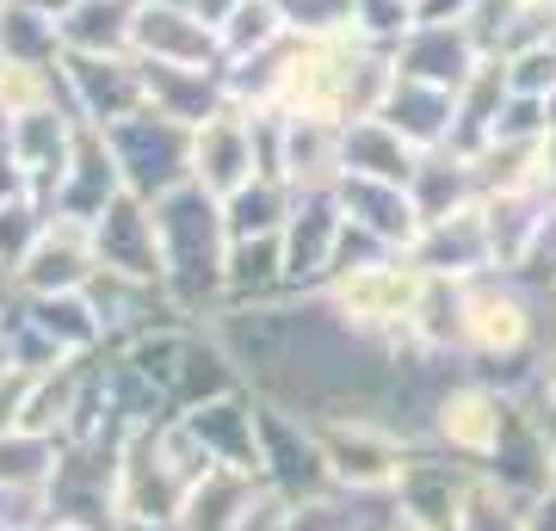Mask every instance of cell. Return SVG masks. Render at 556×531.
Listing matches in <instances>:
<instances>
[{
  "label": "cell",
  "instance_id": "obj_36",
  "mask_svg": "<svg viewBox=\"0 0 556 531\" xmlns=\"http://www.w3.org/2000/svg\"><path fill=\"white\" fill-rule=\"evenodd\" d=\"M0 20H7V0H0Z\"/></svg>",
  "mask_w": 556,
  "mask_h": 531
},
{
  "label": "cell",
  "instance_id": "obj_31",
  "mask_svg": "<svg viewBox=\"0 0 556 531\" xmlns=\"http://www.w3.org/2000/svg\"><path fill=\"white\" fill-rule=\"evenodd\" d=\"M13 142V112H7V99H0V149Z\"/></svg>",
  "mask_w": 556,
  "mask_h": 531
},
{
  "label": "cell",
  "instance_id": "obj_30",
  "mask_svg": "<svg viewBox=\"0 0 556 531\" xmlns=\"http://www.w3.org/2000/svg\"><path fill=\"white\" fill-rule=\"evenodd\" d=\"M20 7H38V13H50V20H62V13L75 7V0H20Z\"/></svg>",
  "mask_w": 556,
  "mask_h": 531
},
{
  "label": "cell",
  "instance_id": "obj_7",
  "mask_svg": "<svg viewBox=\"0 0 556 531\" xmlns=\"http://www.w3.org/2000/svg\"><path fill=\"white\" fill-rule=\"evenodd\" d=\"M470 494H477L470 464H457V457H408V470H402L396 494H390V513L415 531H457Z\"/></svg>",
  "mask_w": 556,
  "mask_h": 531
},
{
  "label": "cell",
  "instance_id": "obj_14",
  "mask_svg": "<svg viewBox=\"0 0 556 531\" xmlns=\"http://www.w3.org/2000/svg\"><path fill=\"white\" fill-rule=\"evenodd\" d=\"M427 278H482L495 273V254H489V229H482V204H464L452 217H433L420 229L415 254H408Z\"/></svg>",
  "mask_w": 556,
  "mask_h": 531
},
{
  "label": "cell",
  "instance_id": "obj_6",
  "mask_svg": "<svg viewBox=\"0 0 556 531\" xmlns=\"http://www.w3.org/2000/svg\"><path fill=\"white\" fill-rule=\"evenodd\" d=\"M260 130H254V112L223 99L217 112L204 124H192V179H199L211 198H229L241 192L248 179H260Z\"/></svg>",
  "mask_w": 556,
  "mask_h": 531
},
{
  "label": "cell",
  "instance_id": "obj_38",
  "mask_svg": "<svg viewBox=\"0 0 556 531\" xmlns=\"http://www.w3.org/2000/svg\"><path fill=\"white\" fill-rule=\"evenodd\" d=\"M353 531H358V526H353Z\"/></svg>",
  "mask_w": 556,
  "mask_h": 531
},
{
  "label": "cell",
  "instance_id": "obj_8",
  "mask_svg": "<svg viewBox=\"0 0 556 531\" xmlns=\"http://www.w3.org/2000/svg\"><path fill=\"white\" fill-rule=\"evenodd\" d=\"M62 87H68L75 118L100 124V130L137 118L142 105H149L142 56H62Z\"/></svg>",
  "mask_w": 556,
  "mask_h": 531
},
{
  "label": "cell",
  "instance_id": "obj_32",
  "mask_svg": "<svg viewBox=\"0 0 556 531\" xmlns=\"http://www.w3.org/2000/svg\"><path fill=\"white\" fill-rule=\"evenodd\" d=\"M544 118L556 124V87H551V93H544Z\"/></svg>",
  "mask_w": 556,
  "mask_h": 531
},
{
  "label": "cell",
  "instance_id": "obj_16",
  "mask_svg": "<svg viewBox=\"0 0 556 531\" xmlns=\"http://www.w3.org/2000/svg\"><path fill=\"white\" fill-rule=\"evenodd\" d=\"M477 62H482V50L470 43L464 25H415V31L396 43V75L433 80V87H452V93L470 80Z\"/></svg>",
  "mask_w": 556,
  "mask_h": 531
},
{
  "label": "cell",
  "instance_id": "obj_4",
  "mask_svg": "<svg viewBox=\"0 0 556 531\" xmlns=\"http://www.w3.org/2000/svg\"><path fill=\"white\" fill-rule=\"evenodd\" d=\"M112 149H118V167H124V186L137 198L155 204L161 192H174L192 179V124H174L161 118L155 105H142L137 118H124L105 130Z\"/></svg>",
  "mask_w": 556,
  "mask_h": 531
},
{
  "label": "cell",
  "instance_id": "obj_12",
  "mask_svg": "<svg viewBox=\"0 0 556 531\" xmlns=\"http://www.w3.org/2000/svg\"><path fill=\"white\" fill-rule=\"evenodd\" d=\"M179 420L199 433V445L211 452L217 470L266 476V464H260V402L254 395L223 390V395H211V402H199V408H186Z\"/></svg>",
  "mask_w": 556,
  "mask_h": 531
},
{
  "label": "cell",
  "instance_id": "obj_29",
  "mask_svg": "<svg viewBox=\"0 0 556 531\" xmlns=\"http://www.w3.org/2000/svg\"><path fill=\"white\" fill-rule=\"evenodd\" d=\"M538 186H544V198L556 204V124L538 137Z\"/></svg>",
  "mask_w": 556,
  "mask_h": 531
},
{
  "label": "cell",
  "instance_id": "obj_25",
  "mask_svg": "<svg viewBox=\"0 0 556 531\" xmlns=\"http://www.w3.org/2000/svg\"><path fill=\"white\" fill-rule=\"evenodd\" d=\"M43 229H50V204H43L38 192L31 198H7L0 204V273L13 278L31 260V248L43 241Z\"/></svg>",
  "mask_w": 556,
  "mask_h": 531
},
{
  "label": "cell",
  "instance_id": "obj_13",
  "mask_svg": "<svg viewBox=\"0 0 556 531\" xmlns=\"http://www.w3.org/2000/svg\"><path fill=\"white\" fill-rule=\"evenodd\" d=\"M130 56L174 62V68H223V43H217V25H204L192 7H142L137 0Z\"/></svg>",
  "mask_w": 556,
  "mask_h": 531
},
{
  "label": "cell",
  "instance_id": "obj_37",
  "mask_svg": "<svg viewBox=\"0 0 556 531\" xmlns=\"http://www.w3.org/2000/svg\"><path fill=\"white\" fill-rule=\"evenodd\" d=\"M415 7H420V0H415Z\"/></svg>",
  "mask_w": 556,
  "mask_h": 531
},
{
  "label": "cell",
  "instance_id": "obj_21",
  "mask_svg": "<svg viewBox=\"0 0 556 531\" xmlns=\"http://www.w3.org/2000/svg\"><path fill=\"white\" fill-rule=\"evenodd\" d=\"M56 25H62V56H130L137 0H75Z\"/></svg>",
  "mask_w": 556,
  "mask_h": 531
},
{
  "label": "cell",
  "instance_id": "obj_34",
  "mask_svg": "<svg viewBox=\"0 0 556 531\" xmlns=\"http://www.w3.org/2000/svg\"><path fill=\"white\" fill-rule=\"evenodd\" d=\"M526 7H551V0H526Z\"/></svg>",
  "mask_w": 556,
  "mask_h": 531
},
{
  "label": "cell",
  "instance_id": "obj_15",
  "mask_svg": "<svg viewBox=\"0 0 556 531\" xmlns=\"http://www.w3.org/2000/svg\"><path fill=\"white\" fill-rule=\"evenodd\" d=\"M378 118L390 124V130H402L420 155H433V149H452L457 93H452V87H433V80L396 75V80H390V93H383V105H378Z\"/></svg>",
  "mask_w": 556,
  "mask_h": 531
},
{
  "label": "cell",
  "instance_id": "obj_10",
  "mask_svg": "<svg viewBox=\"0 0 556 531\" xmlns=\"http://www.w3.org/2000/svg\"><path fill=\"white\" fill-rule=\"evenodd\" d=\"M340 198V217L358 223L371 241H383L390 254H415L420 229H427V217H420V204L408 186H396V179H365V174H346L334 186Z\"/></svg>",
  "mask_w": 556,
  "mask_h": 531
},
{
  "label": "cell",
  "instance_id": "obj_33",
  "mask_svg": "<svg viewBox=\"0 0 556 531\" xmlns=\"http://www.w3.org/2000/svg\"><path fill=\"white\" fill-rule=\"evenodd\" d=\"M142 7H192V0H142Z\"/></svg>",
  "mask_w": 556,
  "mask_h": 531
},
{
  "label": "cell",
  "instance_id": "obj_18",
  "mask_svg": "<svg viewBox=\"0 0 556 531\" xmlns=\"http://www.w3.org/2000/svg\"><path fill=\"white\" fill-rule=\"evenodd\" d=\"M482 204V229H489V254H495V273H519L526 254H532L538 229L551 217V198L544 192H489Z\"/></svg>",
  "mask_w": 556,
  "mask_h": 531
},
{
  "label": "cell",
  "instance_id": "obj_9",
  "mask_svg": "<svg viewBox=\"0 0 556 531\" xmlns=\"http://www.w3.org/2000/svg\"><path fill=\"white\" fill-rule=\"evenodd\" d=\"M87 229H93V254H100L105 273L161 285V229H155V204L149 198L118 192Z\"/></svg>",
  "mask_w": 556,
  "mask_h": 531
},
{
  "label": "cell",
  "instance_id": "obj_27",
  "mask_svg": "<svg viewBox=\"0 0 556 531\" xmlns=\"http://www.w3.org/2000/svg\"><path fill=\"white\" fill-rule=\"evenodd\" d=\"M353 7L358 0H278V13L291 25V38H353Z\"/></svg>",
  "mask_w": 556,
  "mask_h": 531
},
{
  "label": "cell",
  "instance_id": "obj_1",
  "mask_svg": "<svg viewBox=\"0 0 556 531\" xmlns=\"http://www.w3.org/2000/svg\"><path fill=\"white\" fill-rule=\"evenodd\" d=\"M556 346V309L551 296L532 291L514 273H482L464 278V328H457V358H470L477 371L514 365L519 383L544 365Z\"/></svg>",
  "mask_w": 556,
  "mask_h": 531
},
{
  "label": "cell",
  "instance_id": "obj_20",
  "mask_svg": "<svg viewBox=\"0 0 556 531\" xmlns=\"http://www.w3.org/2000/svg\"><path fill=\"white\" fill-rule=\"evenodd\" d=\"M142 80H149V105L174 124H204L217 112L229 87H223V68H174V62H142Z\"/></svg>",
  "mask_w": 556,
  "mask_h": 531
},
{
  "label": "cell",
  "instance_id": "obj_23",
  "mask_svg": "<svg viewBox=\"0 0 556 531\" xmlns=\"http://www.w3.org/2000/svg\"><path fill=\"white\" fill-rule=\"evenodd\" d=\"M285 38H291V25L278 13V0H236V13L217 25L223 68H229V62H248V56H266V50H278Z\"/></svg>",
  "mask_w": 556,
  "mask_h": 531
},
{
  "label": "cell",
  "instance_id": "obj_17",
  "mask_svg": "<svg viewBox=\"0 0 556 531\" xmlns=\"http://www.w3.org/2000/svg\"><path fill=\"white\" fill-rule=\"evenodd\" d=\"M278 291H291V278H285V236L229 241V254H223V303L229 309H260Z\"/></svg>",
  "mask_w": 556,
  "mask_h": 531
},
{
  "label": "cell",
  "instance_id": "obj_19",
  "mask_svg": "<svg viewBox=\"0 0 556 531\" xmlns=\"http://www.w3.org/2000/svg\"><path fill=\"white\" fill-rule=\"evenodd\" d=\"M340 155H346V174H365V179L415 186V174H420V149L402 137V130H390L383 118L340 124Z\"/></svg>",
  "mask_w": 556,
  "mask_h": 531
},
{
  "label": "cell",
  "instance_id": "obj_22",
  "mask_svg": "<svg viewBox=\"0 0 556 531\" xmlns=\"http://www.w3.org/2000/svg\"><path fill=\"white\" fill-rule=\"evenodd\" d=\"M291 211H298V192H291V179H278V174H260V179H248L241 192L223 198V223H229V241L285 236Z\"/></svg>",
  "mask_w": 556,
  "mask_h": 531
},
{
  "label": "cell",
  "instance_id": "obj_3",
  "mask_svg": "<svg viewBox=\"0 0 556 531\" xmlns=\"http://www.w3.org/2000/svg\"><path fill=\"white\" fill-rule=\"evenodd\" d=\"M321 439V457H328V476H334V494H378L390 501L408 470V439L383 420L378 408L371 414H309Z\"/></svg>",
  "mask_w": 556,
  "mask_h": 531
},
{
  "label": "cell",
  "instance_id": "obj_26",
  "mask_svg": "<svg viewBox=\"0 0 556 531\" xmlns=\"http://www.w3.org/2000/svg\"><path fill=\"white\" fill-rule=\"evenodd\" d=\"M415 25H420L415 0H358L353 7V38L371 43V50H390V56H396V43L408 38Z\"/></svg>",
  "mask_w": 556,
  "mask_h": 531
},
{
  "label": "cell",
  "instance_id": "obj_11",
  "mask_svg": "<svg viewBox=\"0 0 556 531\" xmlns=\"http://www.w3.org/2000/svg\"><path fill=\"white\" fill-rule=\"evenodd\" d=\"M100 273V254H93V229L75 217H50L43 241L31 248L20 273H13V296H56V291H87Z\"/></svg>",
  "mask_w": 556,
  "mask_h": 531
},
{
  "label": "cell",
  "instance_id": "obj_2",
  "mask_svg": "<svg viewBox=\"0 0 556 531\" xmlns=\"http://www.w3.org/2000/svg\"><path fill=\"white\" fill-rule=\"evenodd\" d=\"M427 291V273H420L408 254H383L371 266H346L316 291V309L334 321L340 334L365 340V346H383L390 358H408V321H415V303Z\"/></svg>",
  "mask_w": 556,
  "mask_h": 531
},
{
  "label": "cell",
  "instance_id": "obj_28",
  "mask_svg": "<svg viewBox=\"0 0 556 531\" xmlns=\"http://www.w3.org/2000/svg\"><path fill=\"white\" fill-rule=\"evenodd\" d=\"M457 531H526V507H514L495 482H482L477 476V494H470V507H464V526Z\"/></svg>",
  "mask_w": 556,
  "mask_h": 531
},
{
  "label": "cell",
  "instance_id": "obj_24",
  "mask_svg": "<svg viewBox=\"0 0 556 531\" xmlns=\"http://www.w3.org/2000/svg\"><path fill=\"white\" fill-rule=\"evenodd\" d=\"M0 62H62V25L38 7L7 0V20H0Z\"/></svg>",
  "mask_w": 556,
  "mask_h": 531
},
{
  "label": "cell",
  "instance_id": "obj_35",
  "mask_svg": "<svg viewBox=\"0 0 556 531\" xmlns=\"http://www.w3.org/2000/svg\"><path fill=\"white\" fill-rule=\"evenodd\" d=\"M551 309H556V285H551Z\"/></svg>",
  "mask_w": 556,
  "mask_h": 531
},
{
  "label": "cell",
  "instance_id": "obj_5",
  "mask_svg": "<svg viewBox=\"0 0 556 531\" xmlns=\"http://www.w3.org/2000/svg\"><path fill=\"white\" fill-rule=\"evenodd\" d=\"M507 408H514V390H495L489 377H464V383L433 395V445L457 464L482 470L507 433Z\"/></svg>",
  "mask_w": 556,
  "mask_h": 531
}]
</instances>
